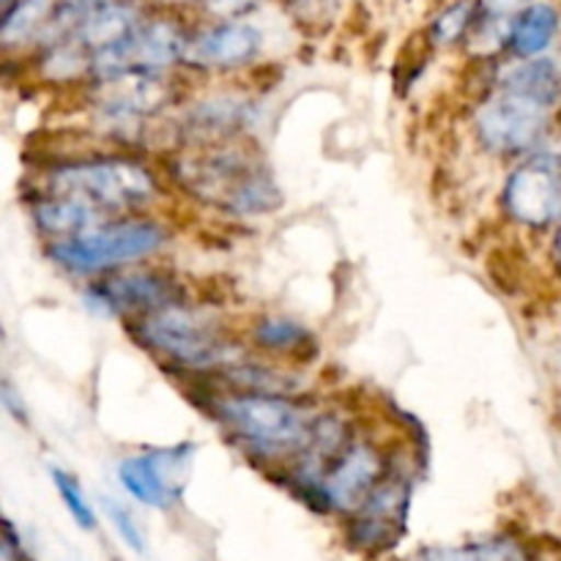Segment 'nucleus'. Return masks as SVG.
Masks as SVG:
<instances>
[{"label":"nucleus","instance_id":"17","mask_svg":"<svg viewBox=\"0 0 561 561\" xmlns=\"http://www.w3.org/2000/svg\"><path fill=\"white\" fill-rule=\"evenodd\" d=\"M58 3L60 0H20L3 16V42H25L27 36H33L47 22V16L58 14Z\"/></svg>","mask_w":561,"mask_h":561},{"label":"nucleus","instance_id":"12","mask_svg":"<svg viewBox=\"0 0 561 561\" xmlns=\"http://www.w3.org/2000/svg\"><path fill=\"white\" fill-rule=\"evenodd\" d=\"M261 42V33L247 22H225L192 38L184 58L203 69H236L255 58Z\"/></svg>","mask_w":561,"mask_h":561},{"label":"nucleus","instance_id":"14","mask_svg":"<svg viewBox=\"0 0 561 561\" xmlns=\"http://www.w3.org/2000/svg\"><path fill=\"white\" fill-rule=\"evenodd\" d=\"M252 340L261 351L288 359H312L316 356V340L307 332V327L290 321L283 316H268L252 327Z\"/></svg>","mask_w":561,"mask_h":561},{"label":"nucleus","instance_id":"3","mask_svg":"<svg viewBox=\"0 0 561 561\" xmlns=\"http://www.w3.org/2000/svg\"><path fill=\"white\" fill-rule=\"evenodd\" d=\"M173 175L203 203L230 214H268L283 203V192L266 164L228 142L184 153Z\"/></svg>","mask_w":561,"mask_h":561},{"label":"nucleus","instance_id":"15","mask_svg":"<svg viewBox=\"0 0 561 561\" xmlns=\"http://www.w3.org/2000/svg\"><path fill=\"white\" fill-rule=\"evenodd\" d=\"M559 33V11L548 3H535L520 11L513 22L510 47L520 58H537L553 44Z\"/></svg>","mask_w":561,"mask_h":561},{"label":"nucleus","instance_id":"2","mask_svg":"<svg viewBox=\"0 0 561 561\" xmlns=\"http://www.w3.org/2000/svg\"><path fill=\"white\" fill-rule=\"evenodd\" d=\"M203 409L228 433L230 442L252 460L285 463L307 453L316 427L310 409L290 394L214 392Z\"/></svg>","mask_w":561,"mask_h":561},{"label":"nucleus","instance_id":"7","mask_svg":"<svg viewBox=\"0 0 561 561\" xmlns=\"http://www.w3.org/2000/svg\"><path fill=\"white\" fill-rule=\"evenodd\" d=\"M184 285L159 268H131L115 272L88 288V301L107 316H124L126 321L168 307L184 305Z\"/></svg>","mask_w":561,"mask_h":561},{"label":"nucleus","instance_id":"21","mask_svg":"<svg viewBox=\"0 0 561 561\" xmlns=\"http://www.w3.org/2000/svg\"><path fill=\"white\" fill-rule=\"evenodd\" d=\"M206 3L211 5L214 11H219V14H239V11L250 9L255 0H206Z\"/></svg>","mask_w":561,"mask_h":561},{"label":"nucleus","instance_id":"4","mask_svg":"<svg viewBox=\"0 0 561 561\" xmlns=\"http://www.w3.org/2000/svg\"><path fill=\"white\" fill-rule=\"evenodd\" d=\"M129 334L159 359L179 370H219L236 356L225 329L206 312L179 305L131 318Z\"/></svg>","mask_w":561,"mask_h":561},{"label":"nucleus","instance_id":"18","mask_svg":"<svg viewBox=\"0 0 561 561\" xmlns=\"http://www.w3.org/2000/svg\"><path fill=\"white\" fill-rule=\"evenodd\" d=\"M53 482L64 507L69 510V515L75 518V524L80 526L82 531L96 529V513H93L91 502H88V496L82 493V485L75 480V474H69V471L64 469H53Z\"/></svg>","mask_w":561,"mask_h":561},{"label":"nucleus","instance_id":"6","mask_svg":"<svg viewBox=\"0 0 561 561\" xmlns=\"http://www.w3.org/2000/svg\"><path fill=\"white\" fill-rule=\"evenodd\" d=\"M168 233L151 219L118 217L75 236L47 244V255L71 274L118 272L162 250Z\"/></svg>","mask_w":561,"mask_h":561},{"label":"nucleus","instance_id":"22","mask_svg":"<svg viewBox=\"0 0 561 561\" xmlns=\"http://www.w3.org/2000/svg\"><path fill=\"white\" fill-rule=\"evenodd\" d=\"M557 261H559V266H561V233H559V239H557Z\"/></svg>","mask_w":561,"mask_h":561},{"label":"nucleus","instance_id":"13","mask_svg":"<svg viewBox=\"0 0 561 561\" xmlns=\"http://www.w3.org/2000/svg\"><path fill=\"white\" fill-rule=\"evenodd\" d=\"M31 217L33 222H36L38 233H42L49 244L75 239V236L107 222V217H102L99 211L88 208L85 203L71 201V197L66 195H53V192H44V195L33 203Z\"/></svg>","mask_w":561,"mask_h":561},{"label":"nucleus","instance_id":"8","mask_svg":"<svg viewBox=\"0 0 561 561\" xmlns=\"http://www.w3.org/2000/svg\"><path fill=\"white\" fill-rule=\"evenodd\" d=\"M507 217L526 228L561 222V153H535L507 179L502 192Z\"/></svg>","mask_w":561,"mask_h":561},{"label":"nucleus","instance_id":"19","mask_svg":"<svg viewBox=\"0 0 561 561\" xmlns=\"http://www.w3.org/2000/svg\"><path fill=\"white\" fill-rule=\"evenodd\" d=\"M471 20H474V9H471L469 0H460V3L449 5L433 22V38L436 44H455L466 31L471 27Z\"/></svg>","mask_w":561,"mask_h":561},{"label":"nucleus","instance_id":"10","mask_svg":"<svg viewBox=\"0 0 561 561\" xmlns=\"http://www.w3.org/2000/svg\"><path fill=\"white\" fill-rule=\"evenodd\" d=\"M389 477L387 458L373 442H351L337 460L327 469L321 482L323 513H359L362 504L373 496Z\"/></svg>","mask_w":561,"mask_h":561},{"label":"nucleus","instance_id":"11","mask_svg":"<svg viewBox=\"0 0 561 561\" xmlns=\"http://www.w3.org/2000/svg\"><path fill=\"white\" fill-rule=\"evenodd\" d=\"M411 482L400 474H389L373 496L362 504L359 513L351 515L348 542L359 551H389L400 540L409 513Z\"/></svg>","mask_w":561,"mask_h":561},{"label":"nucleus","instance_id":"20","mask_svg":"<svg viewBox=\"0 0 561 561\" xmlns=\"http://www.w3.org/2000/svg\"><path fill=\"white\" fill-rule=\"evenodd\" d=\"M104 507H107L110 524H113V529L118 531L121 540H124L126 546H129L135 553H146V537H142L140 526H137V520H135V515H131L129 510L124 507V504L115 502V499H110Z\"/></svg>","mask_w":561,"mask_h":561},{"label":"nucleus","instance_id":"5","mask_svg":"<svg viewBox=\"0 0 561 561\" xmlns=\"http://www.w3.org/2000/svg\"><path fill=\"white\" fill-rule=\"evenodd\" d=\"M47 192L85 203L88 208L107 217L148 206L157 197V181L135 159L102 157L49 170Z\"/></svg>","mask_w":561,"mask_h":561},{"label":"nucleus","instance_id":"16","mask_svg":"<svg viewBox=\"0 0 561 561\" xmlns=\"http://www.w3.org/2000/svg\"><path fill=\"white\" fill-rule=\"evenodd\" d=\"M416 561H526L518 546L507 540H485L469 542V546L453 548H431L422 551Z\"/></svg>","mask_w":561,"mask_h":561},{"label":"nucleus","instance_id":"9","mask_svg":"<svg viewBox=\"0 0 561 561\" xmlns=\"http://www.w3.org/2000/svg\"><path fill=\"white\" fill-rule=\"evenodd\" d=\"M192 444L179 447L146 449L140 455H129L118 463V480L131 499L153 510H170L179 504L184 491L186 471H190Z\"/></svg>","mask_w":561,"mask_h":561},{"label":"nucleus","instance_id":"1","mask_svg":"<svg viewBox=\"0 0 561 561\" xmlns=\"http://www.w3.org/2000/svg\"><path fill=\"white\" fill-rule=\"evenodd\" d=\"M561 102V71L553 60L535 58L502 77L474 115L482 148L496 157L535 151L548 135L553 107Z\"/></svg>","mask_w":561,"mask_h":561}]
</instances>
